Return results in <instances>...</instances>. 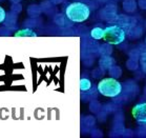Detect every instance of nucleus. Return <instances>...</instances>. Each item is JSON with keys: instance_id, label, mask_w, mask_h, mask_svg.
Masks as SVG:
<instances>
[{"instance_id": "obj_1", "label": "nucleus", "mask_w": 146, "mask_h": 138, "mask_svg": "<svg viewBox=\"0 0 146 138\" xmlns=\"http://www.w3.org/2000/svg\"><path fill=\"white\" fill-rule=\"evenodd\" d=\"M65 17L75 23H82L86 21L90 16V7L86 3L80 1L70 2L65 7Z\"/></svg>"}, {"instance_id": "obj_2", "label": "nucleus", "mask_w": 146, "mask_h": 138, "mask_svg": "<svg viewBox=\"0 0 146 138\" xmlns=\"http://www.w3.org/2000/svg\"><path fill=\"white\" fill-rule=\"evenodd\" d=\"M97 90L104 97L116 98L122 93L123 85L116 78L106 77L99 81V83L97 85Z\"/></svg>"}, {"instance_id": "obj_3", "label": "nucleus", "mask_w": 146, "mask_h": 138, "mask_svg": "<svg viewBox=\"0 0 146 138\" xmlns=\"http://www.w3.org/2000/svg\"><path fill=\"white\" fill-rule=\"evenodd\" d=\"M126 39V32L119 24H110L104 29L102 40L107 44L118 45L123 43Z\"/></svg>"}, {"instance_id": "obj_4", "label": "nucleus", "mask_w": 146, "mask_h": 138, "mask_svg": "<svg viewBox=\"0 0 146 138\" xmlns=\"http://www.w3.org/2000/svg\"><path fill=\"white\" fill-rule=\"evenodd\" d=\"M131 116L139 123H146V102H140L131 109Z\"/></svg>"}, {"instance_id": "obj_5", "label": "nucleus", "mask_w": 146, "mask_h": 138, "mask_svg": "<svg viewBox=\"0 0 146 138\" xmlns=\"http://www.w3.org/2000/svg\"><path fill=\"white\" fill-rule=\"evenodd\" d=\"M15 37H37V33L31 29H22L14 34Z\"/></svg>"}, {"instance_id": "obj_6", "label": "nucleus", "mask_w": 146, "mask_h": 138, "mask_svg": "<svg viewBox=\"0 0 146 138\" xmlns=\"http://www.w3.org/2000/svg\"><path fill=\"white\" fill-rule=\"evenodd\" d=\"M103 34H104V29L101 27H95L90 31V37L94 40H102Z\"/></svg>"}, {"instance_id": "obj_7", "label": "nucleus", "mask_w": 146, "mask_h": 138, "mask_svg": "<svg viewBox=\"0 0 146 138\" xmlns=\"http://www.w3.org/2000/svg\"><path fill=\"white\" fill-rule=\"evenodd\" d=\"M80 91L81 92H87L90 91L92 88V81L88 78H81L79 82Z\"/></svg>"}, {"instance_id": "obj_8", "label": "nucleus", "mask_w": 146, "mask_h": 138, "mask_svg": "<svg viewBox=\"0 0 146 138\" xmlns=\"http://www.w3.org/2000/svg\"><path fill=\"white\" fill-rule=\"evenodd\" d=\"M7 19V12L3 7L0 5V23H3Z\"/></svg>"}]
</instances>
